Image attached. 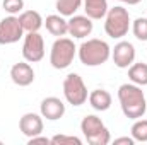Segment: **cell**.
<instances>
[{
  "label": "cell",
  "instance_id": "cb8c5ba5",
  "mask_svg": "<svg viewBox=\"0 0 147 145\" xmlns=\"http://www.w3.org/2000/svg\"><path fill=\"white\" fill-rule=\"evenodd\" d=\"M29 145H33V144H51V140L50 138H46V137H41V135H36V137H31L29 138V142H28Z\"/></svg>",
  "mask_w": 147,
  "mask_h": 145
},
{
  "label": "cell",
  "instance_id": "2e32d148",
  "mask_svg": "<svg viewBox=\"0 0 147 145\" xmlns=\"http://www.w3.org/2000/svg\"><path fill=\"white\" fill-rule=\"evenodd\" d=\"M91 108L96 109V111H108L111 108V103H113V97L108 91L105 89H94L89 97H87Z\"/></svg>",
  "mask_w": 147,
  "mask_h": 145
},
{
  "label": "cell",
  "instance_id": "52a82bcc",
  "mask_svg": "<svg viewBox=\"0 0 147 145\" xmlns=\"http://www.w3.org/2000/svg\"><path fill=\"white\" fill-rule=\"evenodd\" d=\"M22 56L29 63H38L45 58V41L39 33H26L22 43Z\"/></svg>",
  "mask_w": 147,
  "mask_h": 145
},
{
  "label": "cell",
  "instance_id": "8fae6325",
  "mask_svg": "<svg viewBox=\"0 0 147 145\" xmlns=\"http://www.w3.org/2000/svg\"><path fill=\"white\" fill-rule=\"evenodd\" d=\"M94 29V24H92V19L87 17V15H75L69 19V34L77 39H84V38L91 36Z\"/></svg>",
  "mask_w": 147,
  "mask_h": 145
},
{
  "label": "cell",
  "instance_id": "7c38bea8",
  "mask_svg": "<svg viewBox=\"0 0 147 145\" xmlns=\"http://www.w3.org/2000/svg\"><path fill=\"white\" fill-rule=\"evenodd\" d=\"M39 113H41L43 118H46L50 121H57L65 114V104H63L62 99H58L55 96H50V97H45L41 101Z\"/></svg>",
  "mask_w": 147,
  "mask_h": 145
},
{
  "label": "cell",
  "instance_id": "4fadbf2b",
  "mask_svg": "<svg viewBox=\"0 0 147 145\" xmlns=\"http://www.w3.org/2000/svg\"><path fill=\"white\" fill-rule=\"evenodd\" d=\"M43 126H45L43 125V116L41 114H36V113H26L19 119V130L28 138L41 135L43 133Z\"/></svg>",
  "mask_w": 147,
  "mask_h": 145
},
{
  "label": "cell",
  "instance_id": "ba28073f",
  "mask_svg": "<svg viewBox=\"0 0 147 145\" xmlns=\"http://www.w3.org/2000/svg\"><path fill=\"white\" fill-rule=\"evenodd\" d=\"M24 36L19 17L9 15L0 21V44H14Z\"/></svg>",
  "mask_w": 147,
  "mask_h": 145
},
{
  "label": "cell",
  "instance_id": "6da1fadb",
  "mask_svg": "<svg viewBox=\"0 0 147 145\" xmlns=\"http://www.w3.org/2000/svg\"><path fill=\"white\" fill-rule=\"evenodd\" d=\"M118 101H120L121 113L128 119L135 121V119L142 118L147 111L144 91L137 84H121L118 87Z\"/></svg>",
  "mask_w": 147,
  "mask_h": 145
},
{
  "label": "cell",
  "instance_id": "8992f818",
  "mask_svg": "<svg viewBox=\"0 0 147 145\" xmlns=\"http://www.w3.org/2000/svg\"><path fill=\"white\" fill-rule=\"evenodd\" d=\"M63 96L67 103L72 106H82L87 101L89 92L79 73H69L63 79Z\"/></svg>",
  "mask_w": 147,
  "mask_h": 145
},
{
  "label": "cell",
  "instance_id": "30bf717a",
  "mask_svg": "<svg viewBox=\"0 0 147 145\" xmlns=\"http://www.w3.org/2000/svg\"><path fill=\"white\" fill-rule=\"evenodd\" d=\"M10 79L16 85L28 87L34 82V70L29 65V62H26V60L19 62V63H14L12 68H10Z\"/></svg>",
  "mask_w": 147,
  "mask_h": 145
},
{
  "label": "cell",
  "instance_id": "9a60e30c",
  "mask_svg": "<svg viewBox=\"0 0 147 145\" xmlns=\"http://www.w3.org/2000/svg\"><path fill=\"white\" fill-rule=\"evenodd\" d=\"M19 21H21L24 33H36L45 24V21L38 10H22L19 14Z\"/></svg>",
  "mask_w": 147,
  "mask_h": 145
},
{
  "label": "cell",
  "instance_id": "ffe728a7",
  "mask_svg": "<svg viewBox=\"0 0 147 145\" xmlns=\"http://www.w3.org/2000/svg\"><path fill=\"white\" fill-rule=\"evenodd\" d=\"M130 132H132V138L135 142L146 144L147 142V119H142V118L135 119V123L132 125V130Z\"/></svg>",
  "mask_w": 147,
  "mask_h": 145
},
{
  "label": "cell",
  "instance_id": "7402d4cb",
  "mask_svg": "<svg viewBox=\"0 0 147 145\" xmlns=\"http://www.w3.org/2000/svg\"><path fill=\"white\" fill-rule=\"evenodd\" d=\"M50 140L53 145H82V140L74 135H55Z\"/></svg>",
  "mask_w": 147,
  "mask_h": 145
},
{
  "label": "cell",
  "instance_id": "9c48e42d",
  "mask_svg": "<svg viewBox=\"0 0 147 145\" xmlns=\"http://www.w3.org/2000/svg\"><path fill=\"white\" fill-rule=\"evenodd\" d=\"M111 58L118 68H128L135 62V46L128 41H120L111 50Z\"/></svg>",
  "mask_w": 147,
  "mask_h": 145
},
{
  "label": "cell",
  "instance_id": "3957f363",
  "mask_svg": "<svg viewBox=\"0 0 147 145\" xmlns=\"http://www.w3.org/2000/svg\"><path fill=\"white\" fill-rule=\"evenodd\" d=\"M130 14L125 7L115 5L113 9H108L105 15V31L113 39H121L128 34L130 29Z\"/></svg>",
  "mask_w": 147,
  "mask_h": 145
},
{
  "label": "cell",
  "instance_id": "ac0fdd59",
  "mask_svg": "<svg viewBox=\"0 0 147 145\" xmlns=\"http://www.w3.org/2000/svg\"><path fill=\"white\" fill-rule=\"evenodd\" d=\"M128 79L132 84H137L140 87L147 85V63H132L128 67Z\"/></svg>",
  "mask_w": 147,
  "mask_h": 145
},
{
  "label": "cell",
  "instance_id": "5b68a950",
  "mask_svg": "<svg viewBox=\"0 0 147 145\" xmlns=\"http://www.w3.org/2000/svg\"><path fill=\"white\" fill-rule=\"evenodd\" d=\"M77 53V46L74 44L70 38H57L55 43L51 44V51H50V63L53 68L57 70H63L67 67H70Z\"/></svg>",
  "mask_w": 147,
  "mask_h": 145
},
{
  "label": "cell",
  "instance_id": "e0dca14e",
  "mask_svg": "<svg viewBox=\"0 0 147 145\" xmlns=\"http://www.w3.org/2000/svg\"><path fill=\"white\" fill-rule=\"evenodd\" d=\"M84 5V12L87 17H91L92 21H99L106 15L108 12V0H82Z\"/></svg>",
  "mask_w": 147,
  "mask_h": 145
},
{
  "label": "cell",
  "instance_id": "5bb4252c",
  "mask_svg": "<svg viewBox=\"0 0 147 145\" xmlns=\"http://www.w3.org/2000/svg\"><path fill=\"white\" fill-rule=\"evenodd\" d=\"M46 31L51 34V36H57V38H62L65 34H69V21H65L63 15L60 14H51L45 19V24Z\"/></svg>",
  "mask_w": 147,
  "mask_h": 145
},
{
  "label": "cell",
  "instance_id": "277c9868",
  "mask_svg": "<svg viewBox=\"0 0 147 145\" xmlns=\"http://www.w3.org/2000/svg\"><path fill=\"white\" fill-rule=\"evenodd\" d=\"M80 132L91 145H108L111 142L110 130L96 114H87L80 121Z\"/></svg>",
  "mask_w": 147,
  "mask_h": 145
},
{
  "label": "cell",
  "instance_id": "484cf974",
  "mask_svg": "<svg viewBox=\"0 0 147 145\" xmlns=\"http://www.w3.org/2000/svg\"><path fill=\"white\" fill-rule=\"evenodd\" d=\"M118 2H123V3H128V5H137V3H140L142 0H118Z\"/></svg>",
  "mask_w": 147,
  "mask_h": 145
},
{
  "label": "cell",
  "instance_id": "44dd1931",
  "mask_svg": "<svg viewBox=\"0 0 147 145\" xmlns=\"http://www.w3.org/2000/svg\"><path fill=\"white\" fill-rule=\"evenodd\" d=\"M132 33L139 41H147V17H137L132 22Z\"/></svg>",
  "mask_w": 147,
  "mask_h": 145
},
{
  "label": "cell",
  "instance_id": "d6986e66",
  "mask_svg": "<svg viewBox=\"0 0 147 145\" xmlns=\"http://www.w3.org/2000/svg\"><path fill=\"white\" fill-rule=\"evenodd\" d=\"M55 7L60 15L63 17H72L74 14L82 7V0H57Z\"/></svg>",
  "mask_w": 147,
  "mask_h": 145
},
{
  "label": "cell",
  "instance_id": "7a4b0ae2",
  "mask_svg": "<svg viewBox=\"0 0 147 145\" xmlns=\"http://www.w3.org/2000/svg\"><path fill=\"white\" fill-rule=\"evenodd\" d=\"M77 55L82 65L86 67H99L103 63H106L111 56V48L110 44L103 39L92 38L84 41L79 48H77Z\"/></svg>",
  "mask_w": 147,
  "mask_h": 145
},
{
  "label": "cell",
  "instance_id": "603a6c76",
  "mask_svg": "<svg viewBox=\"0 0 147 145\" xmlns=\"http://www.w3.org/2000/svg\"><path fill=\"white\" fill-rule=\"evenodd\" d=\"M5 12H9L10 15H16V14H21L22 9H24V0H3L2 2Z\"/></svg>",
  "mask_w": 147,
  "mask_h": 145
},
{
  "label": "cell",
  "instance_id": "d4e9b609",
  "mask_svg": "<svg viewBox=\"0 0 147 145\" xmlns=\"http://www.w3.org/2000/svg\"><path fill=\"white\" fill-rule=\"evenodd\" d=\"M115 145H121V144H125V145H134L135 144V140L132 138V137H120V138H115V142H113Z\"/></svg>",
  "mask_w": 147,
  "mask_h": 145
}]
</instances>
